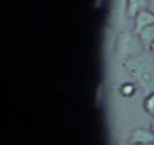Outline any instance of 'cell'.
Masks as SVG:
<instances>
[{
	"instance_id": "1",
	"label": "cell",
	"mask_w": 154,
	"mask_h": 145,
	"mask_svg": "<svg viewBox=\"0 0 154 145\" xmlns=\"http://www.w3.org/2000/svg\"><path fill=\"white\" fill-rule=\"evenodd\" d=\"M125 68L146 94L154 92V58L140 54L125 61Z\"/></svg>"
},
{
	"instance_id": "2",
	"label": "cell",
	"mask_w": 154,
	"mask_h": 145,
	"mask_svg": "<svg viewBox=\"0 0 154 145\" xmlns=\"http://www.w3.org/2000/svg\"><path fill=\"white\" fill-rule=\"evenodd\" d=\"M144 44L136 33L123 31L117 36L116 41V55L119 61H125L143 54Z\"/></svg>"
},
{
	"instance_id": "3",
	"label": "cell",
	"mask_w": 154,
	"mask_h": 145,
	"mask_svg": "<svg viewBox=\"0 0 154 145\" xmlns=\"http://www.w3.org/2000/svg\"><path fill=\"white\" fill-rule=\"evenodd\" d=\"M154 142V134L151 129L137 128L129 136L128 143L131 145H147Z\"/></svg>"
},
{
	"instance_id": "4",
	"label": "cell",
	"mask_w": 154,
	"mask_h": 145,
	"mask_svg": "<svg viewBox=\"0 0 154 145\" xmlns=\"http://www.w3.org/2000/svg\"><path fill=\"white\" fill-rule=\"evenodd\" d=\"M151 26H154V13L151 12L149 9L143 11L134 19L133 33H136L138 35L143 29H145L147 27H151Z\"/></svg>"
},
{
	"instance_id": "5",
	"label": "cell",
	"mask_w": 154,
	"mask_h": 145,
	"mask_svg": "<svg viewBox=\"0 0 154 145\" xmlns=\"http://www.w3.org/2000/svg\"><path fill=\"white\" fill-rule=\"evenodd\" d=\"M148 0H126V14L129 17L136 19L139 13L148 9Z\"/></svg>"
},
{
	"instance_id": "6",
	"label": "cell",
	"mask_w": 154,
	"mask_h": 145,
	"mask_svg": "<svg viewBox=\"0 0 154 145\" xmlns=\"http://www.w3.org/2000/svg\"><path fill=\"white\" fill-rule=\"evenodd\" d=\"M138 36L141 41V43L144 44V46L149 49V46L153 43L154 41V26H151V27H147L145 29H143L138 34Z\"/></svg>"
},
{
	"instance_id": "7",
	"label": "cell",
	"mask_w": 154,
	"mask_h": 145,
	"mask_svg": "<svg viewBox=\"0 0 154 145\" xmlns=\"http://www.w3.org/2000/svg\"><path fill=\"white\" fill-rule=\"evenodd\" d=\"M143 108L147 114L154 116V92L146 94L145 99L143 101Z\"/></svg>"
},
{
	"instance_id": "8",
	"label": "cell",
	"mask_w": 154,
	"mask_h": 145,
	"mask_svg": "<svg viewBox=\"0 0 154 145\" xmlns=\"http://www.w3.org/2000/svg\"><path fill=\"white\" fill-rule=\"evenodd\" d=\"M137 91V86L133 83H125L121 87V93L124 96H132Z\"/></svg>"
},
{
	"instance_id": "9",
	"label": "cell",
	"mask_w": 154,
	"mask_h": 145,
	"mask_svg": "<svg viewBox=\"0 0 154 145\" xmlns=\"http://www.w3.org/2000/svg\"><path fill=\"white\" fill-rule=\"evenodd\" d=\"M149 129H151V131L154 134V120L153 121H151V124H149Z\"/></svg>"
},
{
	"instance_id": "10",
	"label": "cell",
	"mask_w": 154,
	"mask_h": 145,
	"mask_svg": "<svg viewBox=\"0 0 154 145\" xmlns=\"http://www.w3.org/2000/svg\"><path fill=\"white\" fill-rule=\"evenodd\" d=\"M149 51H151V52H153V54H154V41H153V43H152V44L149 46Z\"/></svg>"
},
{
	"instance_id": "11",
	"label": "cell",
	"mask_w": 154,
	"mask_h": 145,
	"mask_svg": "<svg viewBox=\"0 0 154 145\" xmlns=\"http://www.w3.org/2000/svg\"><path fill=\"white\" fill-rule=\"evenodd\" d=\"M147 145H154V142L153 143H151V144H147Z\"/></svg>"
}]
</instances>
